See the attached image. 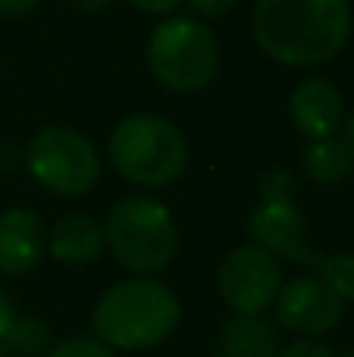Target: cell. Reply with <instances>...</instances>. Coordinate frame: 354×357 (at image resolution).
<instances>
[{
	"mask_svg": "<svg viewBox=\"0 0 354 357\" xmlns=\"http://www.w3.org/2000/svg\"><path fill=\"white\" fill-rule=\"evenodd\" d=\"M251 31L276 63L323 66L348 44L351 6L348 0H257Z\"/></svg>",
	"mask_w": 354,
	"mask_h": 357,
	"instance_id": "cell-1",
	"label": "cell"
},
{
	"mask_svg": "<svg viewBox=\"0 0 354 357\" xmlns=\"http://www.w3.org/2000/svg\"><path fill=\"white\" fill-rule=\"evenodd\" d=\"M179 320L182 304L176 291L148 276L116 282L91 310L94 339L123 351H148L163 345L176 333Z\"/></svg>",
	"mask_w": 354,
	"mask_h": 357,
	"instance_id": "cell-2",
	"label": "cell"
},
{
	"mask_svg": "<svg viewBox=\"0 0 354 357\" xmlns=\"http://www.w3.org/2000/svg\"><path fill=\"white\" fill-rule=\"evenodd\" d=\"M116 173L141 188H167L185 173L188 144L182 129L160 113H132L110 135Z\"/></svg>",
	"mask_w": 354,
	"mask_h": 357,
	"instance_id": "cell-3",
	"label": "cell"
},
{
	"mask_svg": "<svg viewBox=\"0 0 354 357\" xmlns=\"http://www.w3.org/2000/svg\"><path fill=\"white\" fill-rule=\"evenodd\" d=\"M104 238L113 257L138 276L167 270L179 254V226L160 201L144 195L123 197L110 207Z\"/></svg>",
	"mask_w": 354,
	"mask_h": 357,
	"instance_id": "cell-4",
	"label": "cell"
},
{
	"mask_svg": "<svg viewBox=\"0 0 354 357\" xmlns=\"http://www.w3.org/2000/svg\"><path fill=\"white\" fill-rule=\"evenodd\" d=\"M148 69L169 91H201L220 69L217 35L194 16H167L148 38Z\"/></svg>",
	"mask_w": 354,
	"mask_h": 357,
	"instance_id": "cell-5",
	"label": "cell"
},
{
	"mask_svg": "<svg viewBox=\"0 0 354 357\" xmlns=\"http://www.w3.org/2000/svg\"><path fill=\"white\" fill-rule=\"evenodd\" d=\"M25 167L38 185L63 197H79L94 188L100 176V157L82 132L63 126H44L29 138Z\"/></svg>",
	"mask_w": 354,
	"mask_h": 357,
	"instance_id": "cell-6",
	"label": "cell"
},
{
	"mask_svg": "<svg viewBox=\"0 0 354 357\" xmlns=\"http://www.w3.org/2000/svg\"><path fill=\"white\" fill-rule=\"evenodd\" d=\"M307 220L295 204V178L286 169H273L261 182V204L248 220L251 245L263 248L276 260H292L298 266H311L317 251L305 241Z\"/></svg>",
	"mask_w": 354,
	"mask_h": 357,
	"instance_id": "cell-7",
	"label": "cell"
},
{
	"mask_svg": "<svg viewBox=\"0 0 354 357\" xmlns=\"http://www.w3.org/2000/svg\"><path fill=\"white\" fill-rule=\"evenodd\" d=\"M217 289L236 317H263L282 289L279 260L257 245L236 248L220 264Z\"/></svg>",
	"mask_w": 354,
	"mask_h": 357,
	"instance_id": "cell-8",
	"label": "cell"
},
{
	"mask_svg": "<svg viewBox=\"0 0 354 357\" xmlns=\"http://www.w3.org/2000/svg\"><path fill=\"white\" fill-rule=\"evenodd\" d=\"M273 307L279 326L301 335H323L345 317V301L320 276H301L282 285Z\"/></svg>",
	"mask_w": 354,
	"mask_h": 357,
	"instance_id": "cell-9",
	"label": "cell"
},
{
	"mask_svg": "<svg viewBox=\"0 0 354 357\" xmlns=\"http://www.w3.org/2000/svg\"><path fill=\"white\" fill-rule=\"evenodd\" d=\"M288 116L307 142L332 138L342 129L345 98L330 79L311 75V79H301L295 85L292 98H288Z\"/></svg>",
	"mask_w": 354,
	"mask_h": 357,
	"instance_id": "cell-10",
	"label": "cell"
},
{
	"mask_svg": "<svg viewBox=\"0 0 354 357\" xmlns=\"http://www.w3.org/2000/svg\"><path fill=\"white\" fill-rule=\"evenodd\" d=\"M44 251H47V226L41 216L25 207L0 213V273L25 276L41 264Z\"/></svg>",
	"mask_w": 354,
	"mask_h": 357,
	"instance_id": "cell-11",
	"label": "cell"
},
{
	"mask_svg": "<svg viewBox=\"0 0 354 357\" xmlns=\"http://www.w3.org/2000/svg\"><path fill=\"white\" fill-rule=\"evenodd\" d=\"M107 238L104 226L88 213H66L47 232V251L63 266H85L100 257Z\"/></svg>",
	"mask_w": 354,
	"mask_h": 357,
	"instance_id": "cell-12",
	"label": "cell"
},
{
	"mask_svg": "<svg viewBox=\"0 0 354 357\" xmlns=\"http://www.w3.org/2000/svg\"><path fill=\"white\" fill-rule=\"evenodd\" d=\"M279 339L263 317H232L220 329L217 357H276Z\"/></svg>",
	"mask_w": 354,
	"mask_h": 357,
	"instance_id": "cell-13",
	"label": "cell"
},
{
	"mask_svg": "<svg viewBox=\"0 0 354 357\" xmlns=\"http://www.w3.org/2000/svg\"><path fill=\"white\" fill-rule=\"evenodd\" d=\"M50 345V333L41 320H19L13 298L0 289V357L29 354L41 357Z\"/></svg>",
	"mask_w": 354,
	"mask_h": 357,
	"instance_id": "cell-14",
	"label": "cell"
},
{
	"mask_svg": "<svg viewBox=\"0 0 354 357\" xmlns=\"http://www.w3.org/2000/svg\"><path fill=\"white\" fill-rule=\"evenodd\" d=\"M301 167H305L307 178L320 185H339L351 176L354 169V157L348 154L342 138H317L305 148L301 154Z\"/></svg>",
	"mask_w": 354,
	"mask_h": 357,
	"instance_id": "cell-15",
	"label": "cell"
},
{
	"mask_svg": "<svg viewBox=\"0 0 354 357\" xmlns=\"http://www.w3.org/2000/svg\"><path fill=\"white\" fill-rule=\"evenodd\" d=\"M311 270H317L342 301H354V254H317Z\"/></svg>",
	"mask_w": 354,
	"mask_h": 357,
	"instance_id": "cell-16",
	"label": "cell"
},
{
	"mask_svg": "<svg viewBox=\"0 0 354 357\" xmlns=\"http://www.w3.org/2000/svg\"><path fill=\"white\" fill-rule=\"evenodd\" d=\"M41 357H113V348H107L104 342L91 339V335H72V339L54 345Z\"/></svg>",
	"mask_w": 354,
	"mask_h": 357,
	"instance_id": "cell-17",
	"label": "cell"
},
{
	"mask_svg": "<svg viewBox=\"0 0 354 357\" xmlns=\"http://www.w3.org/2000/svg\"><path fill=\"white\" fill-rule=\"evenodd\" d=\"M276 357H336V351L326 345H320V342H292V345L279 348V354Z\"/></svg>",
	"mask_w": 354,
	"mask_h": 357,
	"instance_id": "cell-18",
	"label": "cell"
},
{
	"mask_svg": "<svg viewBox=\"0 0 354 357\" xmlns=\"http://www.w3.org/2000/svg\"><path fill=\"white\" fill-rule=\"evenodd\" d=\"M192 3L194 13H201V16H223V13H229L232 6L238 3V0H188Z\"/></svg>",
	"mask_w": 354,
	"mask_h": 357,
	"instance_id": "cell-19",
	"label": "cell"
},
{
	"mask_svg": "<svg viewBox=\"0 0 354 357\" xmlns=\"http://www.w3.org/2000/svg\"><path fill=\"white\" fill-rule=\"evenodd\" d=\"M129 3L141 13H151V16H169L182 0H129Z\"/></svg>",
	"mask_w": 354,
	"mask_h": 357,
	"instance_id": "cell-20",
	"label": "cell"
},
{
	"mask_svg": "<svg viewBox=\"0 0 354 357\" xmlns=\"http://www.w3.org/2000/svg\"><path fill=\"white\" fill-rule=\"evenodd\" d=\"M38 6V0H0V16L6 19H22Z\"/></svg>",
	"mask_w": 354,
	"mask_h": 357,
	"instance_id": "cell-21",
	"label": "cell"
},
{
	"mask_svg": "<svg viewBox=\"0 0 354 357\" xmlns=\"http://www.w3.org/2000/svg\"><path fill=\"white\" fill-rule=\"evenodd\" d=\"M69 6H75L79 13H88V16H94V13L107 10L110 6V0H66Z\"/></svg>",
	"mask_w": 354,
	"mask_h": 357,
	"instance_id": "cell-22",
	"label": "cell"
},
{
	"mask_svg": "<svg viewBox=\"0 0 354 357\" xmlns=\"http://www.w3.org/2000/svg\"><path fill=\"white\" fill-rule=\"evenodd\" d=\"M342 142H345V148H348V154L354 157V110L342 119Z\"/></svg>",
	"mask_w": 354,
	"mask_h": 357,
	"instance_id": "cell-23",
	"label": "cell"
}]
</instances>
